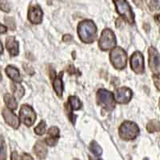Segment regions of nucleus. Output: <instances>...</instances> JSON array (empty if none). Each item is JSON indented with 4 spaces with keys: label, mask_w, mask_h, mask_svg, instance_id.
<instances>
[{
    "label": "nucleus",
    "mask_w": 160,
    "mask_h": 160,
    "mask_svg": "<svg viewBox=\"0 0 160 160\" xmlns=\"http://www.w3.org/2000/svg\"><path fill=\"white\" fill-rule=\"evenodd\" d=\"M131 68L132 71L138 75H142L145 71L144 67V57L139 51L133 53L131 57Z\"/></svg>",
    "instance_id": "6e6552de"
},
{
    "label": "nucleus",
    "mask_w": 160,
    "mask_h": 160,
    "mask_svg": "<svg viewBox=\"0 0 160 160\" xmlns=\"http://www.w3.org/2000/svg\"><path fill=\"white\" fill-rule=\"evenodd\" d=\"M1 54H2V44L1 42Z\"/></svg>",
    "instance_id": "c9c22d12"
},
{
    "label": "nucleus",
    "mask_w": 160,
    "mask_h": 160,
    "mask_svg": "<svg viewBox=\"0 0 160 160\" xmlns=\"http://www.w3.org/2000/svg\"><path fill=\"white\" fill-rule=\"evenodd\" d=\"M5 72L8 77L15 82H22V78L20 75V73L18 70L16 68L13 66H8L5 69Z\"/></svg>",
    "instance_id": "dca6fc26"
},
{
    "label": "nucleus",
    "mask_w": 160,
    "mask_h": 160,
    "mask_svg": "<svg viewBox=\"0 0 160 160\" xmlns=\"http://www.w3.org/2000/svg\"><path fill=\"white\" fill-rule=\"evenodd\" d=\"M155 22H156L158 25H160V14H158V15H155Z\"/></svg>",
    "instance_id": "72a5a7b5"
},
{
    "label": "nucleus",
    "mask_w": 160,
    "mask_h": 160,
    "mask_svg": "<svg viewBox=\"0 0 160 160\" xmlns=\"http://www.w3.org/2000/svg\"><path fill=\"white\" fill-rule=\"evenodd\" d=\"M132 1L138 8H142V0H132Z\"/></svg>",
    "instance_id": "2f4dec72"
},
{
    "label": "nucleus",
    "mask_w": 160,
    "mask_h": 160,
    "mask_svg": "<svg viewBox=\"0 0 160 160\" xmlns=\"http://www.w3.org/2000/svg\"><path fill=\"white\" fill-rule=\"evenodd\" d=\"M159 32H160V31H159Z\"/></svg>",
    "instance_id": "58836bf2"
},
{
    "label": "nucleus",
    "mask_w": 160,
    "mask_h": 160,
    "mask_svg": "<svg viewBox=\"0 0 160 160\" xmlns=\"http://www.w3.org/2000/svg\"><path fill=\"white\" fill-rule=\"evenodd\" d=\"M42 9L38 5H32L28 10V19L32 24H39L42 21Z\"/></svg>",
    "instance_id": "9b49d317"
},
{
    "label": "nucleus",
    "mask_w": 160,
    "mask_h": 160,
    "mask_svg": "<svg viewBox=\"0 0 160 160\" xmlns=\"http://www.w3.org/2000/svg\"><path fill=\"white\" fill-rule=\"evenodd\" d=\"M4 21H5V22L7 23V25L8 26V28H9L10 29L12 30V31L15 29L16 25H15V22L14 18H11V17H6V18H4Z\"/></svg>",
    "instance_id": "393cba45"
},
{
    "label": "nucleus",
    "mask_w": 160,
    "mask_h": 160,
    "mask_svg": "<svg viewBox=\"0 0 160 160\" xmlns=\"http://www.w3.org/2000/svg\"><path fill=\"white\" fill-rule=\"evenodd\" d=\"M33 152L37 156V158L39 159H44L48 155V148L47 146L42 141H38L35 144L33 148Z\"/></svg>",
    "instance_id": "2eb2a0df"
},
{
    "label": "nucleus",
    "mask_w": 160,
    "mask_h": 160,
    "mask_svg": "<svg viewBox=\"0 0 160 160\" xmlns=\"http://www.w3.org/2000/svg\"><path fill=\"white\" fill-rule=\"evenodd\" d=\"M20 160H34V158L29 154L24 153V154H22V156H21V159Z\"/></svg>",
    "instance_id": "c756f323"
},
{
    "label": "nucleus",
    "mask_w": 160,
    "mask_h": 160,
    "mask_svg": "<svg viewBox=\"0 0 160 160\" xmlns=\"http://www.w3.org/2000/svg\"><path fill=\"white\" fill-rule=\"evenodd\" d=\"M23 69L26 72L28 73V75H33L34 74H35V70L33 69L32 67H31V65H29V64L24 63L23 64Z\"/></svg>",
    "instance_id": "cd10ccee"
},
{
    "label": "nucleus",
    "mask_w": 160,
    "mask_h": 160,
    "mask_svg": "<svg viewBox=\"0 0 160 160\" xmlns=\"http://www.w3.org/2000/svg\"><path fill=\"white\" fill-rule=\"evenodd\" d=\"M1 10H2V11H6V12H9L11 10H10V7L9 5H8V3L6 1H3L2 2H1Z\"/></svg>",
    "instance_id": "c85d7f7f"
},
{
    "label": "nucleus",
    "mask_w": 160,
    "mask_h": 160,
    "mask_svg": "<svg viewBox=\"0 0 160 160\" xmlns=\"http://www.w3.org/2000/svg\"><path fill=\"white\" fill-rule=\"evenodd\" d=\"M74 160H78V159H74Z\"/></svg>",
    "instance_id": "4c0bfd02"
},
{
    "label": "nucleus",
    "mask_w": 160,
    "mask_h": 160,
    "mask_svg": "<svg viewBox=\"0 0 160 160\" xmlns=\"http://www.w3.org/2000/svg\"><path fill=\"white\" fill-rule=\"evenodd\" d=\"M152 78L156 89L160 91V74H158V75H153Z\"/></svg>",
    "instance_id": "bb28decb"
},
{
    "label": "nucleus",
    "mask_w": 160,
    "mask_h": 160,
    "mask_svg": "<svg viewBox=\"0 0 160 160\" xmlns=\"http://www.w3.org/2000/svg\"><path fill=\"white\" fill-rule=\"evenodd\" d=\"M114 96L116 102L119 104H127L132 98V91L130 88L122 87L115 90Z\"/></svg>",
    "instance_id": "9d476101"
},
{
    "label": "nucleus",
    "mask_w": 160,
    "mask_h": 160,
    "mask_svg": "<svg viewBox=\"0 0 160 160\" xmlns=\"http://www.w3.org/2000/svg\"><path fill=\"white\" fill-rule=\"evenodd\" d=\"M97 102L106 110H112L115 107V96L111 91L106 89H99L97 92Z\"/></svg>",
    "instance_id": "423d86ee"
},
{
    "label": "nucleus",
    "mask_w": 160,
    "mask_h": 160,
    "mask_svg": "<svg viewBox=\"0 0 160 160\" xmlns=\"http://www.w3.org/2000/svg\"><path fill=\"white\" fill-rule=\"evenodd\" d=\"M60 137V131L57 127H51L48 131V137L46 138L45 142L50 147L56 145Z\"/></svg>",
    "instance_id": "ddd939ff"
},
{
    "label": "nucleus",
    "mask_w": 160,
    "mask_h": 160,
    "mask_svg": "<svg viewBox=\"0 0 160 160\" xmlns=\"http://www.w3.org/2000/svg\"><path fill=\"white\" fill-rule=\"evenodd\" d=\"M118 135L122 139L130 141L136 138L139 135V128L135 122L125 121L118 128Z\"/></svg>",
    "instance_id": "f03ea898"
},
{
    "label": "nucleus",
    "mask_w": 160,
    "mask_h": 160,
    "mask_svg": "<svg viewBox=\"0 0 160 160\" xmlns=\"http://www.w3.org/2000/svg\"><path fill=\"white\" fill-rule=\"evenodd\" d=\"M113 1L118 15L129 24L135 23V15L128 1L127 0H113Z\"/></svg>",
    "instance_id": "7ed1b4c3"
},
{
    "label": "nucleus",
    "mask_w": 160,
    "mask_h": 160,
    "mask_svg": "<svg viewBox=\"0 0 160 160\" xmlns=\"http://www.w3.org/2000/svg\"><path fill=\"white\" fill-rule=\"evenodd\" d=\"M149 55L150 70L154 75L160 74V54L154 47H151L148 49Z\"/></svg>",
    "instance_id": "1a4fd4ad"
},
{
    "label": "nucleus",
    "mask_w": 160,
    "mask_h": 160,
    "mask_svg": "<svg viewBox=\"0 0 160 160\" xmlns=\"http://www.w3.org/2000/svg\"><path fill=\"white\" fill-rule=\"evenodd\" d=\"M90 150H91V152H92L95 156L98 157H99L100 155H102V148H101V147H100L95 141H93V142H91V144H90Z\"/></svg>",
    "instance_id": "4be33fe9"
},
{
    "label": "nucleus",
    "mask_w": 160,
    "mask_h": 160,
    "mask_svg": "<svg viewBox=\"0 0 160 160\" xmlns=\"http://www.w3.org/2000/svg\"><path fill=\"white\" fill-rule=\"evenodd\" d=\"M158 108L160 109V98H159V101H158Z\"/></svg>",
    "instance_id": "e433bc0d"
},
{
    "label": "nucleus",
    "mask_w": 160,
    "mask_h": 160,
    "mask_svg": "<svg viewBox=\"0 0 160 160\" xmlns=\"http://www.w3.org/2000/svg\"><path fill=\"white\" fill-rule=\"evenodd\" d=\"M147 130L150 133L160 131V122L156 119L151 120L147 125Z\"/></svg>",
    "instance_id": "412c9836"
},
{
    "label": "nucleus",
    "mask_w": 160,
    "mask_h": 160,
    "mask_svg": "<svg viewBox=\"0 0 160 160\" xmlns=\"http://www.w3.org/2000/svg\"><path fill=\"white\" fill-rule=\"evenodd\" d=\"M2 115L3 117L5 122L12 127L13 128L17 129L19 127L20 120L19 118L17 117L15 113L12 112L11 110L8 109V108H4L2 111Z\"/></svg>",
    "instance_id": "f8f14e48"
},
{
    "label": "nucleus",
    "mask_w": 160,
    "mask_h": 160,
    "mask_svg": "<svg viewBox=\"0 0 160 160\" xmlns=\"http://www.w3.org/2000/svg\"><path fill=\"white\" fill-rule=\"evenodd\" d=\"M116 45V37L111 30L104 29L102 31L99 41H98V47L102 51H107L111 49H114Z\"/></svg>",
    "instance_id": "39448f33"
},
{
    "label": "nucleus",
    "mask_w": 160,
    "mask_h": 160,
    "mask_svg": "<svg viewBox=\"0 0 160 160\" xmlns=\"http://www.w3.org/2000/svg\"><path fill=\"white\" fill-rule=\"evenodd\" d=\"M0 27H1V34L7 32V28H6V27H4L2 24H1V26H0Z\"/></svg>",
    "instance_id": "f704fd0d"
},
{
    "label": "nucleus",
    "mask_w": 160,
    "mask_h": 160,
    "mask_svg": "<svg viewBox=\"0 0 160 160\" xmlns=\"http://www.w3.org/2000/svg\"><path fill=\"white\" fill-rule=\"evenodd\" d=\"M78 35L84 43L93 42L97 36L96 25L91 20H83L78 25Z\"/></svg>",
    "instance_id": "f257e3e1"
},
{
    "label": "nucleus",
    "mask_w": 160,
    "mask_h": 160,
    "mask_svg": "<svg viewBox=\"0 0 160 160\" xmlns=\"http://www.w3.org/2000/svg\"><path fill=\"white\" fill-rule=\"evenodd\" d=\"M46 128H47V124L44 121H41V122L38 123V125H37L36 128H35V133L38 135H42L45 134L46 132Z\"/></svg>",
    "instance_id": "b1692460"
},
{
    "label": "nucleus",
    "mask_w": 160,
    "mask_h": 160,
    "mask_svg": "<svg viewBox=\"0 0 160 160\" xmlns=\"http://www.w3.org/2000/svg\"><path fill=\"white\" fill-rule=\"evenodd\" d=\"M72 39V37L70 35H65L62 38V40H63V42H69Z\"/></svg>",
    "instance_id": "473e14b6"
},
{
    "label": "nucleus",
    "mask_w": 160,
    "mask_h": 160,
    "mask_svg": "<svg viewBox=\"0 0 160 160\" xmlns=\"http://www.w3.org/2000/svg\"><path fill=\"white\" fill-rule=\"evenodd\" d=\"M146 3L151 11L160 10V0H146Z\"/></svg>",
    "instance_id": "5701e85b"
},
{
    "label": "nucleus",
    "mask_w": 160,
    "mask_h": 160,
    "mask_svg": "<svg viewBox=\"0 0 160 160\" xmlns=\"http://www.w3.org/2000/svg\"><path fill=\"white\" fill-rule=\"evenodd\" d=\"M110 59L115 69L122 70L127 67L128 55L122 48L117 47L110 53Z\"/></svg>",
    "instance_id": "20e7f679"
},
{
    "label": "nucleus",
    "mask_w": 160,
    "mask_h": 160,
    "mask_svg": "<svg viewBox=\"0 0 160 160\" xmlns=\"http://www.w3.org/2000/svg\"><path fill=\"white\" fill-rule=\"evenodd\" d=\"M11 90L13 95L17 99H20L24 95V88L18 82H13L11 83Z\"/></svg>",
    "instance_id": "6ab92c4d"
},
{
    "label": "nucleus",
    "mask_w": 160,
    "mask_h": 160,
    "mask_svg": "<svg viewBox=\"0 0 160 160\" xmlns=\"http://www.w3.org/2000/svg\"><path fill=\"white\" fill-rule=\"evenodd\" d=\"M62 72H61L58 75H57L54 79H53V88L55 91L56 95L58 97H61L62 95V91H63V85H62Z\"/></svg>",
    "instance_id": "f3484780"
},
{
    "label": "nucleus",
    "mask_w": 160,
    "mask_h": 160,
    "mask_svg": "<svg viewBox=\"0 0 160 160\" xmlns=\"http://www.w3.org/2000/svg\"><path fill=\"white\" fill-rule=\"evenodd\" d=\"M6 48L11 56H16L18 55V43L15 37L9 36L6 39Z\"/></svg>",
    "instance_id": "4468645a"
},
{
    "label": "nucleus",
    "mask_w": 160,
    "mask_h": 160,
    "mask_svg": "<svg viewBox=\"0 0 160 160\" xmlns=\"http://www.w3.org/2000/svg\"><path fill=\"white\" fill-rule=\"evenodd\" d=\"M68 106L72 111H77L82 108V102L76 96H70L68 98Z\"/></svg>",
    "instance_id": "aec40b11"
},
{
    "label": "nucleus",
    "mask_w": 160,
    "mask_h": 160,
    "mask_svg": "<svg viewBox=\"0 0 160 160\" xmlns=\"http://www.w3.org/2000/svg\"><path fill=\"white\" fill-rule=\"evenodd\" d=\"M19 117L21 122L27 127H31L36 120V114L31 106L22 105L19 111Z\"/></svg>",
    "instance_id": "0eeeda50"
},
{
    "label": "nucleus",
    "mask_w": 160,
    "mask_h": 160,
    "mask_svg": "<svg viewBox=\"0 0 160 160\" xmlns=\"http://www.w3.org/2000/svg\"><path fill=\"white\" fill-rule=\"evenodd\" d=\"M7 158V147L2 137L1 138V160H5Z\"/></svg>",
    "instance_id": "a878e982"
},
{
    "label": "nucleus",
    "mask_w": 160,
    "mask_h": 160,
    "mask_svg": "<svg viewBox=\"0 0 160 160\" xmlns=\"http://www.w3.org/2000/svg\"><path fill=\"white\" fill-rule=\"evenodd\" d=\"M4 102L7 105L8 109L11 110V111H14V110H16L18 108V103H17L16 98H15L14 95H11L9 93H6L3 96Z\"/></svg>",
    "instance_id": "a211bd4d"
},
{
    "label": "nucleus",
    "mask_w": 160,
    "mask_h": 160,
    "mask_svg": "<svg viewBox=\"0 0 160 160\" xmlns=\"http://www.w3.org/2000/svg\"><path fill=\"white\" fill-rule=\"evenodd\" d=\"M11 160H18V155L16 151H13L11 156Z\"/></svg>",
    "instance_id": "7c9ffc66"
}]
</instances>
